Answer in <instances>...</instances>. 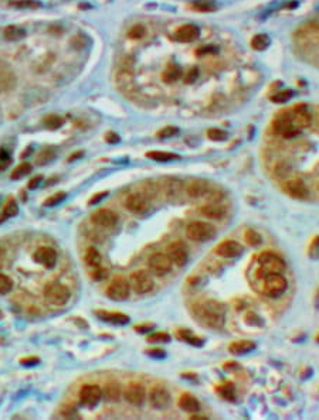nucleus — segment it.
Returning <instances> with one entry per match:
<instances>
[{
	"mask_svg": "<svg viewBox=\"0 0 319 420\" xmlns=\"http://www.w3.org/2000/svg\"><path fill=\"white\" fill-rule=\"evenodd\" d=\"M131 283L124 276H116L106 287V296L114 301H125L129 296Z\"/></svg>",
	"mask_w": 319,
	"mask_h": 420,
	"instance_id": "obj_6",
	"label": "nucleus"
},
{
	"mask_svg": "<svg viewBox=\"0 0 319 420\" xmlns=\"http://www.w3.org/2000/svg\"><path fill=\"white\" fill-rule=\"evenodd\" d=\"M143 34H145V27L141 26V24L133 26L132 28L129 30V33H128L129 38H132V40H138V38L143 37Z\"/></svg>",
	"mask_w": 319,
	"mask_h": 420,
	"instance_id": "obj_46",
	"label": "nucleus"
},
{
	"mask_svg": "<svg viewBox=\"0 0 319 420\" xmlns=\"http://www.w3.org/2000/svg\"><path fill=\"white\" fill-rule=\"evenodd\" d=\"M54 150L53 149H47V150H43L41 151V154L38 156V160H37V163L38 164H44V163H48L51 158H54Z\"/></svg>",
	"mask_w": 319,
	"mask_h": 420,
	"instance_id": "obj_47",
	"label": "nucleus"
},
{
	"mask_svg": "<svg viewBox=\"0 0 319 420\" xmlns=\"http://www.w3.org/2000/svg\"><path fill=\"white\" fill-rule=\"evenodd\" d=\"M197 318L210 328H222L224 324L226 310L223 304L216 300H206L203 303L197 304L195 308Z\"/></svg>",
	"mask_w": 319,
	"mask_h": 420,
	"instance_id": "obj_1",
	"label": "nucleus"
},
{
	"mask_svg": "<svg viewBox=\"0 0 319 420\" xmlns=\"http://www.w3.org/2000/svg\"><path fill=\"white\" fill-rule=\"evenodd\" d=\"M258 263H260V272H261L263 278L270 273H281L285 269V263L283 259L271 252H264L260 255Z\"/></svg>",
	"mask_w": 319,
	"mask_h": 420,
	"instance_id": "obj_4",
	"label": "nucleus"
},
{
	"mask_svg": "<svg viewBox=\"0 0 319 420\" xmlns=\"http://www.w3.org/2000/svg\"><path fill=\"white\" fill-rule=\"evenodd\" d=\"M244 238H246V241H247V244L250 246H258L261 245V242H263L261 235L258 234L257 231H254V229H247Z\"/></svg>",
	"mask_w": 319,
	"mask_h": 420,
	"instance_id": "obj_38",
	"label": "nucleus"
},
{
	"mask_svg": "<svg viewBox=\"0 0 319 420\" xmlns=\"http://www.w3.org/2000/svg\"><path fill=\"white\" fill-rule=\"evenodd\" d=\"M288 287L287 279L281 273H270L264 276V291L270 297H278Z\"/></svg>",
	"mask_w": 319,
	"mask_h": 420,
	"instance_id": "obj_5",
	"label": "nucleus"
},
{
	"mask_svg": "<svg viewBox=\"0 0 319 420\" xmlns=\"http://www.w3.org/2000/svg\"><path fill=\"white\" fill-rule=\"evenodd\" d=\"M67 198V194L64 193V191H60V193L54 194V195H51L50 198H47L44 201V205L45 207H54V205H58V204H61L64 200Z\"/></svg>",
	"mask_w": 319,
	"mask_h": 420,
	"instance_id": "obj_41",
	"label": "nucleus"
},
{
	"mask_svg": "<svg viewBox=\"0 0 319 420\" xmlns=\"http://www.w3.org/2000/svg\"><path fill=\"white\" fill-rule=\"evenodd\" d=\"M207 136H209V139L213 140V141H223V140L227 139V133L224 131H222V129H216V128L209 129V131H207Z\"/></svg>",
	"mask_w": 319,
	"mask_h": 420,
	"instance_id": "obj_42",
	"label": "nucleus"
},
{
	"mask_svg": "<svg viewBox=\"0 0 319 420\" xmlns=\"http://www.w3.org/2000/svg\"><path fill=\"white\" fill-rule=\"evenodd\" d=\"M256 347H257V345L253 341L241 340V341L231 342L230 347H229V351H230L231 354H234V355H244V354H248V352L256 350Z\"/></svg>",
	"mask_w": 319,
	"mask_h": 420,
	"instance_id": "obj_25",
	"label": "nucleus"
},
{
	"mask_svg": "<svg viewBox=\"0 0 319 420\" xmlns=\"http://www.w3.org/2000/svg\"><path fill=\"white\" fill-rule=\"evenodd\" d=\"M186 235L189 239L195 242H207L216 237V228L209 222L195 221L189 224V227L186 228Z\"/></svg>",
	"mask_w": 319,
	"mask_h": 420,
	"instance_id": "obj_3",
	"label": "nucleus"
},
{
	"mask_svg": "<svg viewBox=\"0 0 319 420\" xmlns=\"http://www.w3.org/2000/svg\"><path fill=\"white\" fill-rule=\"evenodd\" d=\"M149 342H169L170 341V335L168 333H155L148 337Z\"/></svg>",
	"mask_w": 319,
	"mask_h": 420,
	"instance_id": "obj_45",
	"label": "nucleus"
},
{
	"mask_svg": "<svg viewBox=\"0 0 319 420\" xmlns=\"http://www.w3.org/2000/svg\"><path fill=\"white\" fill-rule=\"evenodd\" d=\"M146 354H148L149 357H152V358H156V359H162L166 357V352H165V350H160V348L148 350L146 351Z\"/></svg>",
	"mask_w": 319,
	"mask_h": 420,
	"instance_id": "obj_51",
	"label": "nucleus"
},
{
	"mask_svg": "<svg viewBox=\"0 0 319 420\" xmlns=\"http://www.w3.org/2000/svg\"><path fill=\"white\" fill-rule=\"evenodd\" d=\"M197 75H199V71H197V68H193V70H192L190 72H189V74H187V77H186L187 84H192V82H195L196 79H197Z\"/></svg>",
	"mask_w": 319,
	"mask_h": 420,
	"instance_id": "obj_54",
	"label": "nucleus"
},
{
	"mask_svg": "<svg viewBox=\"0 0 319 420\" xmlns=\"http://www.w3.org/2000/svg\"><path fill=\"white\" fill-rule=\"evenodd\" d=\"M149 403L155 409H166L170 403V394L165 388L156 386L153 388L149 394Z\"/></svg>",
	"mask_w": 319,
	"mask_h": 420,
	"instance_id": "obj_15",
	"label": "nucleus"
},
{
	"mask_svg": "<svg viewBox=\"0 0 319 420\" xmlns=\"http://www.w3.org/2000/svg\"><path fill=\"white\" fill-rule=\"evenodd\" d=\"M169 258L172 263H176L177 266H185L189 259V254L185 244L182 242H173L169 246Z\"/></svg>",
	"mask_w": 319,
	"mask_h": 420,
	"instance_id": "obj_18",
	"label": "nucleus"
},
{
	"mask_svg": "<svg viewBox=\"0 0 319 420\" xmlns=\"http://www.w3.org/2000/svg\"><path fill=\"white\" fill-rule=\"evenodd\" d=\"M270 43H271V40H270V37L267 34H257L253 37V40H251V45H253V48L254 50H257V51H264L267 47L270 45Z\"/></svg>",
	"mask_w": 319,
	"mask_h": 420,
	"instance_id": "obj_32",
	"label": "nucleus"
},
{
	"mask_svg": "<svg viewBox=\"0 0 319 420\" xmlns=\"http://www.w3.org/2000/svg\"><path fill=\"white\" fill-rule=\"evenodd\" d=\"M153 328H155L153 324H141V325L135 327V331L136 333H151Z\"/></svg>",
	"mask_w": 319,
	"mask_h": 420,
	"instance_id": "obj_52",
	"label": "nucleus"
},
{
	"mask_svg": "<svg viewBox=\"0 0 319 420\" xmlns=\"http://www.w3.org/2000/svg\"><path fill=\"white\" fill-rule=\"evenodd\" d=\"M14 84H16V79H14V75H13L10 71H0V91H1V92L10 91L11 88L14 87Z\"/></svg>",
	"mask_w": 319,
	"mask_h": 420,
	"instance_id": "obj_29",
	"label": "nucleus"
},
{
	"mask_svg": "<svg viewBox=\"0 0 319 420\" xmlns=\"http://www.w3.org/2000/svg\"><path fill=\"white\" fill-rule=\"evenodd\" d=\"M285 190L290 193V195H293L294 198H298V200H305L310 194L308 187L305 185V183L302 181L301 178L290 180L288 183L285 184Z\"/></svg>",
	"mask_w": 319,
	"mask_h": 420,
	"instance_id": "obj_20",
	"label": "nucleus"
},
{
	"mask_svg": "<svg viewBox=\"0 0 319 420\" xmlns=\"http://www.w3.org/2000/svg\"><path fill=\"white\" fill-rule=\"evenodd\" d=\"M91 221H92V224H95L97 227L112 228L115 227L116 222H118V215H116L114 211L102 208V210H98L97 212L92 214Z\"/></svg>",
	"mask_w": 319,
	"mask_h": 420,
	"instance_id": "obj_14",
	"label": "nucleus"
},
{
	"mask_svg": "<svg viewBox=\"0 0 319 420\" xmlns=\"http://www.w3.org/2000/svg\"><path fill=\"white\" fill-rule=\"evenodd\" d=\"M177 403H179V408L182 411L189 412V413H197V412L200 411V403H199V401L196 399L193 395H182L179 398V402Z\"/></svg>",
	"mask_w": 319,
	"mask_h": 420,
	"instance_id": "obj_24",
	"label": "nucleus"
},
{
	"mask_svg": "<svg viewBox=\"0 0 319 420\" xmlns=\"http://www.w3.org/2000/svg\"><path fill=\"white\" fill-rule=\"evenodd\" d=\"M177 335H179V338H182L183 341L189 342L190 345H195V347H202V345H203V340L199 338V337H196L195 334L190 333L189 330H179V331H177Z\"/></svg>",
	"mask_w": 319,
	"mask_h": 420,
	"instance_id": "obj_31",
	"label": "nucleus"
},
{
	"mask_svg": "<svg viewBox=\"0 0 319 420\" xmlns=\"http://www.w3.org/2000/svg\"><path fill=\"white\" fill-rule=\"evenodd\" d=\"M108 276V271L106 269H102L101 266L99 268H95V269H91V278L95 280H102L105 279Z\"/></svg>",
	"mask_w": 319,
	"mask_h": 420,
	"instance_id": "obj_49",
	"label": "nucleus"
},
{
	"mask_svg": "<svg viewBox=\"0 0 319 420\" xmlns=\"http://www.w3.org/2000/svg\"><path fill=\"white\" fill-rule=\"evenodd\" d=\"M34 261L45 269H51L57 263V252L50 246H41L34 252Z\"/></svg>",
	"mask_w": 319,
	"mask_h": 420,
	"instance_id": "obj_13",
	"label": "nucleus"
},
{
	"mask_svg": "<svg viewBox=\"0 0 319 420\" xmlns=\"http://www.w3.org/2000/svg\"><path fill=\"white\" fill-rule=\"evenodd\" d=\"M85 263H87V266H88L89 269H95V268L101 266L102 256H101V254L98 252L95 248H88V251L85 254Z\"/></svg>",
	"mask_w": 319,
	"mask_h": 420,
	"instance_id": "obj_28",
	"label": "nucleus"
},
{
	"mask_svg": "<svg viewBox=\"0 0 319 420\" xmlns=\"http://www.w3.org/2000/svg\"><path fill=\"white\" fill-rule=\"evenodd\" d=\"M192 419H195V420H206L207 419V418H203V416H195V415H193V416H192Z\"/></svg>",
	"mask_w": 319,
	"mask_h": 420,
	"instance_id": "obj_60",
	"label": "nucleus"
},
{
	"mask_svg": "<svg viewBox=\"0 0 319 420\" xmlns=\"http://www.w3.org/2000/svg\"><path fill=\"white\" fill-rule=\"evenodd\" d=\"M219 391H220V394L223 395V398H226V399H229V401H234V395H236V392H234V386L231 385V384H226V385L222 386Z\"/></svg>",
	"mask_w": 319,
	"mask_h": 420,
	"instance_id": "obj_44",
	"label": "nucleus"
},
{
	"mask_svg": "<svg viewBox=\"0 0 319 420\" xmlns=\"http://www.w3.org/2000/svg\"><path fill=\"white\" fill-rule=\"evenodd\" d=\"M317 342H319V334H318V335H317Z\"/></svg>",
	"mask_w": 319,
	"mask_h": 420,
	"instance_id": "obj_62",
	"label": "nucleus"
},
{
	"mask_svg": "<svg viewBox=\"0 0 319 420\" xmlns=\"http://www.w3.org/2000/svg\"><path fill=\"white\" fill-rule=\"evenodd\" d=\"M317 304L319 306V291H318V296H317Z\"/></svg>",
	"mask_w": 319,
	"mask_h": 420,
	"instance_id": "obj_61",
	"label": "nucleus"
},
{
	"mask_svg": "<svg viewBox=\"0 0 319 420\" xmlns=\"http://www.w3.org/2000/svg\"><path fill=\"white\" fill-rule=\"evenodd\" d=\"M162 77H163L165 82H176L177 79H180V77H182V68L176 64H170L165 70Z\"/></svg>",
	"mask_w": 319,
	"mask_h": 420,
	"instance_id": "obj_30",
	"label": "nucleus"
},
{
	"mask_svg": "<svg viewBox=\"0 0 319 420\" xmlns=\"http://www.w3.org/2000/svg\"><path fill=\"white\" fill-rule=\"evenodd\" d=\"M213 51H216L213 47H206V48L203 47V48H199V50H197V54H199V55H203V54L213 53Z\"/></svg>",
	"mask_w": 319,
	"mask_h": 420,
	"instance_id": "obj_59",
	"label": "nucleus"
},
{
	"mask_svg": "<svg viewBox=\"0 0 319 420\" xmlns=\"http://www.w3.org/2000/svg\"><path fill=\"white\" fill-rule=\"evenodd\" d=\"M10 163H11V158H10L9 153L4 150H0V170L7 168Z\"/></svg>",
	"mask_w": 319,
	"mask_h": 420,
	"instance_id": "obj_50",
	"label": "nucleus"
},
{
	"mask_svg": "<svg viewBox=\"0 0 319 420\" xmlns=\"http://www.w3.org/2000/svg\"><path fill=\"white\" fill-rule=\"evenodd\" d=\"M41 180H43V177L41 175H37V177H34V178H31L30 180V183H28V188H37L38 187V184L41 183Z\"/></svg>",
	"mask_w": 319,
	"mask_h": 420,
	"instance_id": "obj_55",
	"label": "nucleus"
},
{
	"mask_svg": "<svg viewBox=\"0 0 319 420\" xmlns=\"http://www.w3.org/2000/svg\"><path fill=\"white\" fill-rule=\"evenodd\" d=\"M308 255H310L311 259H318L319 258V235L314 238V241L311 242Z\"/></svg>",
	"mask_w": 319,
	"mask_h": 420,
	"instance_id": "obj_43",
	"label": "nucleus"
},
{
	"mask_svg": "<svg viewBox=\"0 0 319 420\" xmlns=\"http://www.w3.org/2000/svg\"><path fill=\"white\" fill-rule=\"evenodd\" d=\"M13 289V281L9 276L0 273V294H6Z\"/></svg>",
	"mask_w": 319,
	"mask_h": 420,
	"instance_id": "obj_40",
	"label": "nucleus"
},
{
	"mask_svg": "<svg viewBox=\"0 0 319 420\" xmlns=\"http://www.w3.org/2000/svg\"><path fill=\"white\" fill-rule=\"evenodd\" d=\"M293 97V91H291V89H285V91H278V92H275L274 95L271 97V101L275 102V104H285V102H288Z\"/></svg>",
	"mask_w": 319,
	"mask_h": 420,
	"instance_id": "obj_37",
	"label": "nucleus"
},
{
	"mask_svg": "<svg viewBox=\"0 0 319 420\" xmlns=\"http://www.w3.org/2000/svg\"><path fill=\"white\" fill-rule=\"evenodd\" d=\"M209 190H210V185L206 180H195L187 185V194L192 198H200L209 193Z\"/></svg>",
	"mask_w": 319,
	"mask_h": 420,
	"instance_id": "obj_23",
	"label": "nucleus"
},
{
	"mask_svg": "<svg viewBox=\"0 0 319 420\" xmlns=\"http://www.w3.org/2000/svg\"><path fill=\"white\" fill-rule=\"evenodd\" d=\"M149 269L155 275L163 276L168 272L172 271V261L169 258V255L165 254H155L149 258Z\"/></svg>",
	"mask_w": 319,
	"mask_h": 420,
	"instance_id": "obj_11",
	"label": "nucleus"
},
{
	"mask_svg": "<svg viewBox=\"0 0 319 420\" xmlns=\"http://www.w3.org/2000/svg\"><path fill=\"white\" fill-rule=\"evenodd\" d=\"M35 364H38V358L21 359V365H35Z\"/></svg>",
	"mask_w": 319,
	"mask_h": 420,
	"instance_id": "obj_58",
	"label": "nucleus"
},
{
	"mask_svg": "<svg viewBox=\"0 0 319 420\" xmlns=\"http://www.w3.org/2000/svg\"><path fill=\"white\" fill-rule=\"evenodd\" d=\"M44 125L47 129H51V131H54V129H58V128L61 126L62 119L60 118V116H57V115H48V116H45Z\"/></svg>",
	"mask_w": 319,
	"mask_h": 420,
	"instance_id": "obj_39",
	"label": "nucleus"
},
{
	"mask_svg": "<svg viewBox=\"0 0 319 420\" xmlns=\"http://www.w3.org/2000/svg\"><path fill=\"white\" fill-rule=\"evenodd\" d=\"M105 140L108 143H111V144H112V143H118V141H119V136H118L116 133H111V132H109V133H106Z\"/></svg>",
	"mask_w": 319,
	"mask_h": 420,
	"instance_id": "obj_56",
	"label": "nucleus"
},
{
	"mask_svg": "<svg viewBox=\"0 0 319 420\" xmlns=\"http://www.w3.org/2000/svg\"><path fill=\"white\" fill-rule=\"evenodd\" d=\"M146 157L152 158L155 161H160V163H166V161H173V160H179L180 156L176 153H169V151H149L146 153Z\"/></svg>",
	"mask_w": 319,
	"mask_h": 420,
	"instance_id": "obj_27",
	"label": "nucleus"
},
{
	"mask_svg": "<svg viewBox=\"0 0 319 420\" xmlns=\"http://www.w3.org/2000/svg\"><path fill=\"white\" fill-rule=\"evenodd\" d=\"M273 129H274V132L277 135L283 136L285 139H291V138H295V136H298V135L301 133V132L294 126V123L293 121H291L288 112L280 115V116L275 119L274 123H273Z\"/></svg>",
	"mask_w": 319,
	"mask_h": 420,
	"instance_id": "obj_7",
	"label": "nucleus"
},
{
	"mask_svg": "<svg viewBox=\"0 0 319 420\" xmlns=\"http://www.w3.org/2000/svg\"><path fill=\"white\" fill-rule=\"evenodd\" d=\"M200 212L207 218L222 219L226 215V207L219 202H209L200 208Z\"/></svg>",
	"mask_w": 319,
	"mask_h": 420,
	"instance_id": "obj_22",
	"label": "nucleus"
},
{
	"mask_svg": "<svg viewBox=\"0 0 319 420\" xmlns=\"http://www.w3.org/2000/svg\"><path fill=\"white\" fill-rule=\"evenodd\" d=\"M102 399V389L98 385H84L80 391L81 405L87 408L97 406L99 401Z\"/></svg>",
	"mask_w": 319,
	"mask_h": 420,
	"instance_id": "obj_10",
	"label": "nucleus"
},
{
	"mask_svg": "<svg viewBox=\"0 0 319 420\" xmlns=\"http://www.w3.org/2000/svg\"><path fill=\"white\" fill-rule=\"evenodd\" d=\"M18 214V205L16 204V201L14 200H11V201H9L6 205H4V208H3V212H1V218H0V222H4L6 219L11 218V217H16Z\"/></svg>",
	"mask_w": 319,
	"mask_h": 420,
	"instance_id": "obj_33",
	"label": "nucleus"
},
{
	"mask_svg": "<svg viewBox=\"0 0 319 420\" xmlns=\"http://www.w3.org/2000/svg\"><path fill=\"white\" fill-rule=\"evenodd\" d=\"M125 207L132 214L143 215L149 211V200L145 194L132 193L131 195H128V198L125 201Z\"/></svg>",
	"mask_w": 319,
	"mask_h": 420,
	"instance_id": "obj_9",
	"label": "nucleus"
},
{
	"mask_svg": "<svg viewBox=\"0 0 319 420\" xmlns=\"http://www.w3.org/2000/svg\"><path fill=\"white\" fill-rule=\"evenodd\" d=\"M199 34H200L199 27L195 26V24H185V26H182L176 30L175 40L179 43H190V41H195L196 38L199 37Z\"/></svg>",
	"mask_w": 319,
	"mask_h": 420,
	"instance_id": "obj_19",
	"label": "nucleus"
},
{
	"mask_svg": "<svg viewBox=\"0 0 319 420\" xmlns=\"http://www.w3.org/2000/svg\"><path fill=\"white\" fill-rule=\"evenodd\" d=\"M31 171V164L30 163H21L20 166H17L10 174V178L11 180H20L23 178L24 175H27L28 173Z\"/></svg>",
	"mask_w": 319,
	"mask_h": 420,
	"instance_id": "obj_35",
	"label": "nucleus"
},
{
	"mask_svg": "<svg viewBox=\"0 0 319 420\" xmlns=\"http://www.w3.org/2000/svg\"><path fill=\"white\" fill-rule=\"evenodd\" d=\"M71 297L70 290L60 281H50L44 287V298L53 306H64Z\"/></svg>",
	"mask_w": 319,
	"mask_h": 420,
	"instance_id": "obj_2",
	"label": "nucleus"
},
{
	"mask_svg": "<svg viewBox=\"0 0 319 420\" xmlns=\"http://www.w3.org/2000/svg\"><path fill=\"white\" fill-rule=\"evenodd\" d=\"M179 133V129L177 128H173V126H168V128H163L162 131L158 132V136L159 138H172Z\"/></svg>",
	"mask_w": 319,
	"mask_h": 420,
	"instance_id": "obj_48",
	"label": "nucleus"
},
{
	"mask_svg": "<svg viewBox=\"0 0 319 420\" xmlns=\"http://www.w3.org/2000/svg\"><path fill=\"white\" fill-rule=\"evenodd\" d=\"M192 6L199 11H213L217 7V3L214 0H196Z\"/></svg>",
	"mask_w": 319,
	"mask_h": 420,
	"instance_id": "obj_36",
	"label": "nucleus"
},
{
	"mask_svg": "<svg viewBox=\"0 0 319 420\" xmlns=\"http://www.w3.org/2000/svg\"><path fill=\"white\" fill-rule=\"evenodd\" d=\"M99 320L105 321V323L114 324V325H125L129 323V317L122 313H116V311H105V310H99L95 311Z\"/></svg>",
	"mask_w": 319,
	"mask_h": 420,
	"instance_id": "obj_21",
	"label": "nucleus"
},
{
	"mask_svg": "<svg viewBox=\"0 0 319 420\" xmlns=\"http://www.w3.org/2000/svg\"><path fill=\"white\" fill-rule=\"evenodd\" d=\"M24 37V30L17 26H10L4 30V38L9 41H17Z\"/></svg>",
	"mask_w": 319,
	"mask_h": 420,
	"instance_id": "obj_34",
	"label": "nucleus"
},
{
	"mask_svg": "<svg viewBox=\"0 0 319 420\" xmlns=\"http://www.w3.org/2000/svg\"><path fill=\"white\" fill-rule=\"evenodd\" d=\"M104 395L108 401H112V402H116L121 399V395H122V388L118 382H108L105 385V389H104Z\"/></svg>",
	"mask_w": 319,
	"mask_h": 420,
	"instance_id": "obj_26",
	"label": "nucleus"
},
{
	"mask_svg": "<svg viewBox=\"0 0 319 420\" xmlns=\"http://www.w3.org/2000/svg\"><path fill=\"white\" fill-rule=\"evenodd\" d=\"M106 195H108V193L106 191H104V193H98L95 194L91 200H89V205H94V204H98V202L101 201V200H104Z\"/></svg>",
	"mask_w": 319,
	"mask_h": 420,
	"instance_id": "obj_53",
	"label": "nucleus"
},
{
	"mask_svg": "<svg viewBox=\"0 0 319 420\" xmlns=\"http://www.w3.org/2000/svg\"><path fill=\"white\" fill-rule=\"evenodd\" d=\"M288 115L293 121L294 126L300 132L307 129L311 125V115L305 106H298V108L294 109L293 112H288Z\"/></svg>",
	"mask_w": 319,
	"mask_h": 420,
	"instance_id": "obj_17",
	"label": "nucleus"
},
{
	"mask_svg": "<svg viewBox=\"0 0 319 420\" xmlns=\"http://www.w3.org/2000/svg\"><path fill=\"white\" fill-rule=\"evenodd\" d=\"M14 6H17V7H34V6H38L37 3H34V1H17V3H14Z\"/></svg>",
	"mask_w": 319,
	"mask_h": 420,
	"instance_id": "obj_57",
	"label": "nucleus"
},
{
	"mask_svg": "<svg viewBox=\"0 0 319 420\" xmlns=\"http://www.w3.org/2000/svg\"><path fill=\"white\" fill-rule=\"evenodd\" d=\"M216 254L226 259H233L239 258L243 254V246L236 241H224L216 248Z\"/></svg>",
	"mask_w": 319,
	"mask_h": 420,
	"instance_id": "obj_16",
	"label": "nucleus"
},
{
	"mask_svg": "<svg viewBox=\"0 0 319 420\" xmlns=\"http://www.w3.org/2000/svg\"><path fill=\"white\" fill-rule=\"evenodd\" d=\"M124 398L126 402L133 406H141L146 399V391L141 384H129L125 388Z\"/></svg>",
	"mask_w": 319,
	"mask_h": 420,
	"instance_id": "obj_12",
	"label": "nucleus"
},
{
	"mask_svg": "<svg viewBox=\"0 0 319 420\" xmlns=\"http://www.w3.org/2000/svg\"><path fill=\"white\" fill-rule=\"evenodd\" d=\"M131 286L135 290V293L138 294H146L153 290V279L151 278V275L145 271H138L133 272L131 275Z\"/></svg>",
	"mask_w": 319,
	"mask_h": 420,
	"instance_id": "obj_8",
	"label": "nucleus"
},
{
	"mask_svg": "<svg viewBox=\"0 0 319 420\" xmlns=\"http://www.w3.org/2000/svg\"><path fill=\"white\" fill-rule=\"evenodd\" d=\"M0 318H1V311H0Z\"/></svg>",
	"mask_w": 319,
	"mask_h": 420,
	"instance_id": "obj_63",
	"label": "nucleus"
}]
</instances>
